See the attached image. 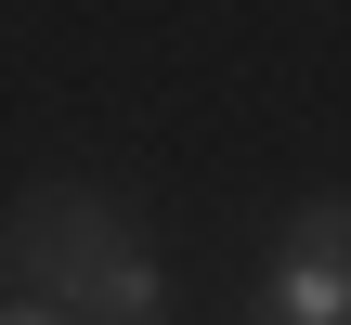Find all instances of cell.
Returning a JSON list of instances; mask_svg holds the SVG:
<instances>
[{
  "mask_svg": "<svg viewBox=\"0 0 351 325\" xmlns=\"http://www.w3.org/2000/svg\"><path fill=\"white\" fill-rule=\"evenodd\" d=\"M117 248H130V208H117L104 182H39V195L0 221V274H13V300H39V313H78V287H91Z\"/></svg>",
  "mask_w": 351,
  "mask_h": 325,
  "instance_id": "obj_1",
  "label": "cell"
},
{
  "mask_svg": "<svg viewBox=\"0 0 351 325\" xmlns=\"http://www.w3.org/2000/svg\"><path fill=\"white\" fill-rule=\"evenodd\" d=\"M261 325H351V234H339V195H313L287 221V248L261 261Z\"/></svg>",
  "mask_w": 351,
  "mask_h": 325,
  "instance_id": "obj_2",
  "label": "cell"
},
{
  "mask_svg": "<svg viewBox=\"0 0 351 325\" xmlns=\"http://www.w3.org/2000/svg\"><path fill=\"white\" fill-rule=\"evenodd\" d=\"M65 325H169V274H156V248L130 234V248L78 287V313H65Z\"/></svg>",
  "mask_w": 351,
  "mask_h": 325,
  "instance_id": "obj_3",
  "label": "cell"
},
{
  "mask_svg": "<svg viewBox=\"0 0 351 325\" xmlns=\"http://www.w3.org/2000/svg\"><path fill=\"white\" fill-rule=\"evenodd\" d=\"M0 325H65V313H39V300H0Z\"/></svg>",
  "mask_w": 351,
  "mask_h": 325,
  "instance_id": "obj_4",
  "label": "cell"
}]
</instances>
